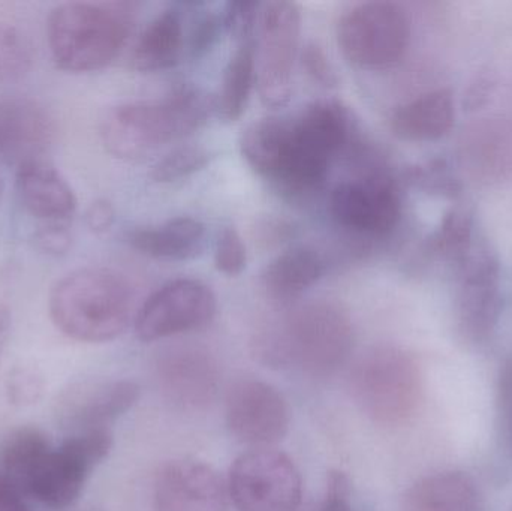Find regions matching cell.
I'll return each instance as SVG.
<instances>
[{
  "label": "cell",
  "mask_w": 512,
  "mask_h": 511,
  "mask_svg": "<svg viewBox=\"0 0 512 511\" xmlns=\"http://www.w3.org/2000/svg\"><path fill=\"white\" fill-rule=\"evenodd\" d=\"M113 437L105 428L89 429L51 449L36 465L21 494L53 509L71 506L83 491L90 471L107 458Z\"/></svg>",
  "instance_id": "obj_8"
},
{
  "label": "cell",
  "mask_w": 512,
  "mask_h": 511,
  "mask_svg": "<svg viewBox=\"0 0 512 511\" xmlns=\"http://www.w3.org/2000/svg\"><path fill=\"white\" fill-rule=\"evenodd\" d=\"M352 387L358 405L373 422L402 425L420 404V368L400 348H375L355 368Z\"/></svg>",
  "instance_id": "obj_6"
},
{
  "label": "cell",
  "mask_w": 512,
  "mask_h": 511,
  "mask_svg": "<svg viewBox=\"0 0 512 511\" xmlns=\"http://www.w3.org/2000/svg\"><path fill=\"white\" fill-rule=\"evenodd\" d=\"M248 264V252L239 231L225 227L218 234L215 245V266L225 276L242 275Z\"/></svg>",
  "instance_id": "obj_32"
},
{
  "label": "cell",
  "mask_w": 512,
  "mask_h": 511,
  "mask_svg": "<svg viewBox=\"0 0 512 511\" xmlns=\"http://www.w3.org/2000/svg\"><path fill=\"white\" fill-rule=\"evenodd\" d=\"M210 161H212V153L206 147H179L153 165L150 177L158 183L176 182L203 170Z\"/></svg>",
  "instance_id": "obj_30"
},
{
  "label": "cell",
  "mask_w": 512,
  "mask_h": 511,
  "mask_svg": "<svg viewBox=\"0 0 512 511\" xmlns=\"http://www.w3.org/2000/svg\"><path fill=\"white\" fill-rule=\"evenodd\" d=\"M228 497L224 480L203 462H171L156 480L158 511H227Z\"/></svg>",
  "instance_id": "obj_15"
},
{
  "label": "cell",
  "mask_w": 512,
  "mask_h": 511,
  "mask_svg": "<svg viewBox=\"0 0 512 511\" xmlns=\"http://www.w3.org/2000/svg\"><path fill=\"white\" fill-rule=\"evenodd\" d=\"M457 318L466 338L483 342L492 336L502 312L501 267L487 245H474L457 266Z\"/></svg>",
  "instance_id": "obj_13"
},
{
  "label": "cell",
  "mask_w": 512,
  "mask_h": 511,
  "mask_svg": "<svg viewBox=\"0 0 512 511\" xmlns=\"http://www.w3.org/2000/svg\"><path fill=\"white\" fill-rule=\"evenodd\" d=\"M460 164L481 185L512 182V119L489 116L469 125L460 140Z\"/></svg>",
  "instance_id": "obj_16"
},
{
  "label": "cell",
  "mask_w": 512,
  "mask_h": 511,
  "mask_svg": "<svg viewBox=\"0 0 512 511\" xmlns=\"http://www.w3.org/2000/svg\"><path fill=\"white\" fill-rule=\"evenodd\" d=\"M131 314V288L110 269L75 270L57 281L50 293L51 320L75 341H113L125 332Z\"/></svg>",
  "instance_id": "obj_4"
},
{
  "label": "cell",
  "mask_w": 512,
  "mask_h": 511,
  "mask_svg": "<svg viewBox=\"0 0 512 511\" xmlns=\"http://www.w3.org/2000/svg\"><path fill=\"white\" fill-rule=\"evenodd\" d=\"M159 384L165 396L188 410H200L215 398L219 374L215 360L198 348H176L158 365Z\"/></svg>",
  "instance_id": "obj_19"
},
{
  "label": "cell",
  "mask_w": 512,
  "mask_h": 511,
  "mask_svg": "<svg viewBox=\"0 0 512 511\" xmlns=\"http://www.w3.org/2000/svg\"><path fill=\"white\" fill-rule=\"evenodd\" d=\"M411 21L394 2H364L352 6L337 24V44L343 56L367 69L393 66L405 56Z\"/></svg>",
  "instance_id": "obj_7"
},
{
  "label": "cell",
  "mask_w": 512,
  "mask_h": 511,
  "mask_svg": "<svg viewBox=\"0 0 512 511\" xmlns=\"http://www.w3.org/2000/svg\"><path fill=\"white\" fill-rule=\"evenodd\" d=\"M255 81V42L245 39L239 42L228 60L218 96L213 101L216 114L222 122H236L243 116Z\"/></svg>",
  "instance_id": "obj_26"
},
{
  "label": "cell",
  "mask_w": 512,
  "mask_h": 511,
  "mask_svg": "<svg viewBox=\"0 0 512 511\" xmlns=\"http://www.w3.org/2000/svg\"><path fill=\"white\" fill-rule=\"evenodd\" d=\"M325 272L324 260L307 246L277 255L262 272V287L271 299L291 302L312 288Z\"/></svg>",
  "instance_id": "obj_23"
},
{
  "label": "cell",
  "mask_w": 512,
  "mask_h": 511,
  "mask_svg": "<svg viewBox=\"0 0 512 511\" xmlns=\"http://www.w3.org/2000/svg\"><path fill=\"white\" fill-rule=\"evenodd\" d=\"M330 213L339 227L364 237H384L399 224V186L385 171L339 183L330 195Z\"/></svg>",
  "instance_id": "obj_11"
},
{
  "label": "cell",
  "mask_w": 512,
  "mask_h": 511,
  "mask_svg": "<svg viewBox=\"0 0 512 511\" xmlns=\"http://www.w3.org/2000/svg\"><path fill=\"white\" fill-rule=\"evenodd\" d=\"M224 27V21L218 15L207 14L195 24L191 33V51L194 56H201L210 50L218 38L219 30Z\"/></svg>",
  "instance_id": "obj_36"
},
{
  "label": "cell",
  "mask_w": 512,
  "mask_h": 511,
  "mask_svg": "<svg viewBox=\"0 0 512 511\" xmlns=\"http://www.w3.org/2000/svg\"><path fill=\"white\" fill-rule=\"evenodd\" d=\"M474 245V219L465 209L450 210L433 234V252L457 266L468 257Z\"/></svg>",
  "instance_id": "obj_28"
},
{
  "label": "cell",
  "mask_w": 512,
  "mask_h": 511,
  "mask_svg": "<svg viewBox=\"0 0 512 511\" xmlns=\"http://www.w3.org/2000/svg\"><path fill=\"white\" fill-rule=\"evenodd\" d=\"M18 198L27 213L47 224H69L77 210V197L65 177L42 159L18 165Z\"/></svg>",
  "instance_id": "obj_20"
},
{
  "label": "cell",
  "mask_w": 512,
  "mask_h": 511,
  "mask_svg": "<svg viewBox=\"0 0 512 511\" xmlns=\"http://www.w3.org/2000/svg\"><path fill=\"white\" fill-rule=\"evenodd\" d=\"M218 308L215 293L195 279H176L152 294L135 318V332L144 342L159 341L201 329Z\"/></svg>",
  "instance_id": "obj_12"
},
{
  "label": "cell",
  "mask_w": 512,
  "mask_h": 511,
  "mask_svg": "<svg viewBox=\"0 0 512 511\" xmlns=\"http://www.w3.org/2000/svg\"><path fill=\"white\" fill-rule=\"evenodd\" d=\"M301 489L294 462L274 450H252L231 467L228 494L239 511H295Z\"/></svg>",
  "instance_id": "obj_10"
},
{
  "label": "cell",
  "mask_w": 512,
  "mask_h": 511,
  "mask_svg": "<svg viewBox=\"0 0 512 511\" xmlns=\"http://www.w3.org/2000/svg\"><path fill=\"white\" fill-rule=\"evenodd\" d=\"M300 33L301 11L297 3L279 0L261 5L255 47L256 86L267 107H283L291 99Z\"/></svg>",
  "instance_id": "obj_9"
},
{
  "label": "cell",
  "mask_w": 512,
  "mask_h": 511,
  "mask_svg": "<svg viewBox=\"0 0 512 511\" xmlns=\"http://www.w3.org/2000/svg\"><path fill=\"white\" fill-rule=\"evenodd\" d=\"M406 177L411 185L430 192V194L457 197L460 192L459 180L453 176L445 161H432L409 168Z\"/></svg>",
  "instance_id": "obj_31"
},
{
  "label": "cell",
  "mask_w": 512,
  "mask_h": 511,
  "mask_svg": "<svg viewBox=\"0 0 512 511\" xmlns=\"http://www.w3.org/2000/svg\"><path fill=\"white\" fill-rule=\"evenodd\" d=\"M0 197H2V185H0Z\"/></svg>",
  "instance_id": "obj_44"
},
{
  "label": "cell",
  "mask_w": 512,
  "mask_h": 511,
  "mask_svg": "<svg viewBox=\"0 0 512 511\" xmlns=\"http://www.w3.org/2000/svg\"><path fill=\"white\" fill-rule=\"evenodd\" d=\"M454 99L450 90H435L397 108L391 131L400 140L426 143L445 137L453 128Z\"/></svg>",
  "instance_id": "obj_22"
},
{
  "label": "cell",
  "mask_w": 512,
  "mask_h": 511,
  "mask_svg": "<svg viewBox=\"0 0 512 511\" xmlns=\"http://www.w3.org/2000/svg\"><path fill=\"white\" fill-rule=\"evenodd\" d=\"M32 60V45L26 35L12 24L0 23V86L23 78Z\"/></svg>",
  "instance_id": "obj_29"
},
{
  "label": "cell",
  "mask_w": 512,
  "mask_h": 511,
  "mask_svg": "<svg viewBox=\"0 0 512 511\" xmlns=\"http://www.w3.org/2000/svg\"><path fill=\"white\" fill-rule=\"evenodd\" d=\"M493 83L490 80L489 75H480L477 77V81L472 84L469 89L468 96V107L477 108L478 105H483L484 101L489 98L492 93Z\"/></svg>",
  "instance_id": "obj_42"
},
{
  "label": "cell",
  "mask_w": 512,
  "mask_h": 511,
  "mask_svg": "<svg viewBox=\"0 0 512 511\" xmlns=\"http://www.w3.org/2000/svg\"><path fill=\"white\" fill-rule=\"evenodd\" d=\"M71 231L69 224L42 225L35 234V243L45 254L60 257L71 248Z\"/></svg>",
  "instance_id": "obj_35"
},
{
  "label": "cell",
  "mask_w": 512,
  "mask_h": 511,
  "mask_svg": "<svg viewBox=\"0 0 512 511\" xmlns=\"http://www.w3.org/2000/svg\"><path fill=\"white\" fill-rule=\"evenodd\" d=\"M215 102L197 87L180 86L158 101L111 108L101 122V140L114 158L144 161L161 147L197 132Z\"/></svg>",
  "instance_id": "obj_1"
},
{
  "label": "cell",
  "mask_w": 512,
  "mask_h": 511,
  "mask_svg": "<svg viewBox=\"0 0 512 511\" xmlns=\"http://www.w3.org/2000/svg\"><path fill=\"white\" fill-rule=\"evenodd\" d=\"M0 511H30L20 492L0 474Z\"/></svg>",
  "instance_id": "obj_41"
},
{
  "label": "cell",
  "mask_w": 512,
  "mask_h": 511,
  "mask_svg": "<svg viewBox=\"0 0 512 511\" xmlns=\"http://www.w3.org/2000/svg\"><path fill=\"white\" fill-rule=\"evenodd\" d=\"M285 122L279 162L270 182L288 194L318 191L334 158L351 140L349 111L342 102L322 99Z\"/></svg>",
  "instance_id": "obj_2"
},
{
  "label": "cell",
  "mask_w": 512,
  "mask_h": 511,
  "mask_svg": "<svg viewBox=\"0 0 512 511\" xmlns=\"http://www.w3.org/2000/svg\"><path fill=\"white\" fill-rule=\"evenodd\" d=\"M51 449L50 441L38 429H20L0 449V474L20 492L38 462Z\"/></svg>",
  "instance_id": "obj_27"
},
{
  "label": "cell",
  "mask_w": 512,
  "mask_h": 511,
  "mask_svg": "<svg viewBox=\"0 0 512 511\" xmlns=\"http://www.w3.org/2000/svg\"><path fill=\"white\" fill-rule=\"evenodd\" d=\"M12 315L9 308L0 306V360H2L3 351L8 344L9 335H11Z\"/></svg>",
  "instance_id": "obj_43"
},
{
  "label": "cell",
  "mask_w": 512,
  "mask_h": 511,
  "mask_svg": "<svg viewBox=\"0 0 512 511\" xmlns=\"http://www.w3.org/2000/svg\"><path fill=\"white\" fill-rule=\"evenodd\" d=\"M261 5L255 2H231L222 14L224 27L240 41L252 39Z\"/></svg>",
  "instance_id": "obj_33"
},
{
  "label": "cell",
  "mask_w": 512,
  "mask_h": 511,
  "mask_svg": "<svg viewBox=\"0 0 512 511\" xmlns=\"http://www.w3.org/2000/svg\"><path fill=\"white\" fill-rule=\"evenodd\" d=\"M42 378L30 369H15L9 374L6 392L14 405H29L38 401L42 393Z\"/></svg>",
  "instance_id": "obj_34"
},
{
  "label": "cell",
  "mask_w": 512,
  "mask_h": 511,
  "mask_svg": "<svg viewBox=\"0 0 512 511\" xmlns=\"http://www.w3.org/2000/svg\"><path fill=\"white\" fill-rule=\"evenodd\" d=\"M135 17L131 2H69L48 18L51 56L72 74L99 71L110 65L125 45Z\"/></svg>",
  "instance_id": "obj_3"
},
{
  "label": "cell",
  "mask_w": 512,
  "mask_h": 511,
  "mask_svg": "<svg viewBox=\"0 0 512 511\" xmlns=\"http://www.w3.org/2000/svg\"><path fill=\"white\" fill-rule=\"evenodd\" d=\"M84 219H86L87 228L93 233H107L113 227L116 212L110 201L96 200L87 207Z\"/></svg>",
  "instance_id": "obj_39"
},
{
  "label": "cell",
  "mask_w": 512,
  "mask_h": 511,
  "mask_svg": "<svg viewBox=\"0 0 512 511\" xmlns=\"http://www.w3.org/2000/svg\"><path fill=\"white\" fill-rule=\"evenodd\" d=\"M140 390L131 381L75 384L57 399L56 416L63 428L89 431L125 414Z\"/></svg>",
  "instance_id": "obj_17"
},
{
  "label": "cell",
  "mask_w": 512,
  "mask_h": 511,
  "mask_svg": "<svg viewBox=\"0 0 512 511\" xmlns=\"http://www.w3.org/2000/svg\"><path fill=\"white\" fill-rule=\"evenodd\" d=\"M303 65L306 66L313 80L318 81L322 86H334L337 83L336 72L318 45H307L303 54Z\"/></svg>",
  "instance_id": "obj_38"
},
{
  "label": "cell",
  "mask_w": 512,
  "mask_h": 511,
  "mask_svg": "<svg viewBox=\"0 0 512 511\" xmlns=\"http://www.w3.org/2000/svg\"><path fill=\"white\" fill-rule=\"evenodd\" d=\"M128 243L153 260H194L206 245V227L198 219L180 216L156 227L131 231Z\"/></svg>",
  "instance_id": "obj_21"
},
{
  "label": "cell",
  "mask_w": 512,
  "mask_h": 511,
  "mask_svg": "<svg viewBox=\"0 0 512 511\" xmlns=\"http://www.w3.org/2000/svg\"><path fill=\"white\" fill-rule=\"evenodd\" d=\"M322 511H352L351 483L343 473L328 476L327 494Z\"/></svg>",
  "instance_id": "obj_37"
},
{
  "label": "cell",
  "mask_w": 512,
  "mask_h": 511,
  "mask_svg": "<svg viewBox=\"0 0 512 511\" xmlns=\"http://www.w3.org/2000/svg\"><path fill=\"white\" fill-rule=\"evenodd\" d=\"M54 122L44 107L23 98L0 99V159L21 165L41 159L53 143Z\"/></svg>",
  "instance_id": "obj_18"
},
{
  "label": "cell",
  "mask_w": 512,
  "mask_h": 511,
  "mask_svg": "<svg viewBox=\"0 0 512 511\" xmlns=\"http://www.w3.org/2000/svg\"><path fill=\"white\" fill-rule=\"evenodd\" d=\"M402 511H481V498L468 474L441 473L415 483L403 497Z\"/></svg>",
  "instance_id": "obj_25"
},
{
  "label": "cell",
  "mask_w": 512,
  "mask_h": 511,
  "mask_svg": "<svg viewBox=\"0 0 512 511\" xmlns=\"http://www.w3.org/2000/svg\"><path fill=\"white\" fill-rule=\"evenodd\" d=\"M185 50V29L177 9L161 12L141 32L132 50V68L140 72H159L173 68Z\"/></svg>",
  "instance_id": "obj_24"
},
{
  "label": "cell",
  "mask_w": 512,
  "mask_h": 511,
  "mask_svg": "<svg viewBox=\"0 0 512 511\" xmlns=\"http://www.w3.org/2000/svg\"><path fill=\"white\" fill-rule=\"evenodd\" d=\"M498 407L502 428L512 426V360L502 368L498 381Z\"/></svg>",
  "instance_id": "obj_40"
},
{
  "label": "cell",
  "mask_w": 512,
  "mask_h": 511,
  "mask_svg": "<svg viewBox=\"0 0 512 511\" xmlns=\"http://www.w3.org/2000/svg\"><path fill=\"white\" fill-rule=\"evenodd\" d=\"M227 423L242 443L270 446L288 432V405L274 387L261 381H240L228 395Z\"/></svg>",
  "instance_id": "obj_14"
},
{
  "label": "cell",
  "mask_w": 512,
  "mask_h": 511,
  "mask_svg": "<svg viewBox=\"0 0 512 511\" xmlns=\"http://www.w3.org/2000/svg\"><path fill=\"white\" fill-rule=\"evenodd\" d=\"M256 344L273 365L292 363L307 374L325 377L348 360L354 329L340 306L318 300L289 312L277 329L265 333Z\"/></svg>",
  "instance_id": "obj_5"
}]
</instances>
